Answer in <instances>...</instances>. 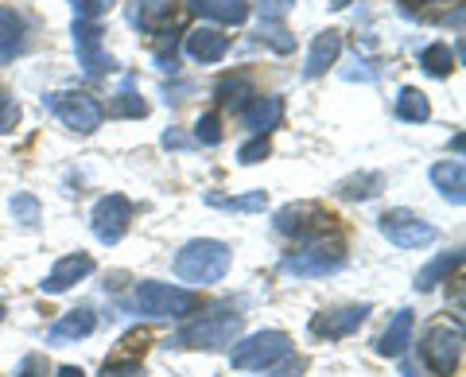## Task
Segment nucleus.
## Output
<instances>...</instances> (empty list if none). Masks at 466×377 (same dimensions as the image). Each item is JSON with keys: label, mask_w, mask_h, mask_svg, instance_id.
Masks as SVG:
<instances>
[{"label": "nucleus", "mask_w": 466, "mask_h": 377, "mask_svg": "<svg viewBox=\"0 0 466 377\" xmlns=\"http://www.w3.org/2000/svg\"><path fill=\"white\" fill-rule=\"evenodd\" d=\"M241 335V315L233 308H214L207 315H198L195 323H187L183 331H175L171 342L175 351H226Z\"/></svg>", "instance_id": "obj_1"}, {"label": "nucleus", "mask_w": 466, "mask_h": 377, "mask_svg": "<svg viewBox=\"0 0 466 377\" xmlns=\"http://www.w3.org/2000/svg\"><path fill=\"white\" fill-rule=\"evenodd\" d=\"M229 272V245L214 238L187 241L175 257V277L187 284H218Z\"/></svg>", "instance_id": "obj_2"}, {"label": "nucleus", "mask_w": 466, "mask_h": 377, "mask_svg": "<svg viewBox=\"0 0 466 377\" xmlns=\"http://www.w3.org/2000/svg\"><path fill=\"white\" fill-rule=\"evenodd\" d=\"M284 358H291V339L284 331H257V335L233 342L229 362L233 370H253V373H272Z\"/></svg>", "instance_id": "obj_3"}, {"label": "nucleus", "mask_w": 466, "mask_h": 377, "mask_svg": "<svg viewBox=\"0 0 466 377\" xmlns=\"http://www.w3.org/2000/svg\"><path fill=\"white\" fill-rule=\"evenodd\" d=\"M133 308L148 319H183L198 308V296L164 280H140L133 292Z\"/></svg>", "instance_id": "obj_4"}, {"label": "nucleus", "mask_w": 466, "mask_h": 377, "mask_svg": "<svg viewBox=\"0 0 466 377\" xmlns=\"http://www.w3.org/2000/svg\"><path fill=\"white\" fill-rule=\"evenodd\" d=\"M342 269H346V250H342V241H323V238L311 241L308 250L284 257V265H280V272H288V277H296V280L334 277V272H342Z\"/></svg>", "instance_id": "obj_5"}, {"label": "nucleus", "mask_w": 466, "mask_h": 377, "mask_svg": "<svg viewBox=\"0 0 466 377\" xmlns=\"http://www.w3.org/2000/svg\"><path fill=\"white\" fill-rule=\"evenodd\" d=\"M43 106H47L66 128H75V133H94V128H101V121H106V106H101L94 94H82V90L47 94Z\"/></svg>", "instance_id": "obj_6"}, {"label": "nucleus", "mask_w": 466, "mask_h": 377, "mask_svg": "<svg viewBox=\"0 0 466 377\" xmlns=\"http://www.w3.org/2000/svg\"><path fill=\"white\" fill-rule=\"evenodd\" d=\"M420 354H424L428 370L435 377H451L462 358V331L459 327H428L424 339H420Z\"/></svg>", "instance_id": "obj_7"}, {"label": "nucleus", "mask_w": 466, "mask_h": 377, "mask_svg": "<svg viewBox=\"0 0 466 377\" xmlns=\"http://www.w3.org/2000/svg\"><path fill=\"white\" fill-rule=\"evenodd\" d=\"M75 51H78V66H82L86 78H106L109 70H116V59L101 47V24L97 20L75 16Z\"/></svg>", "instance_id": "obj_8"}, {"label": "nucleus", "mask_w": 466, "mask_h": 377, "mask_svg": "<svg viewBox=\"0 0 466 377\" xmlns=\"http://www.w3.org/2000/svg\"><path fill=\"white\" fill-rule=\"evenodd\" d=\"M128 222H133V202L125 195H106L94 202V214H90V229L101 245H116L128 234Z\"/></svg>", "instance_id": "obj_9"}, {"label": "nucleus", "mask_w": 466, "mask_h": 377, "mask_svg": "<svg viewBox=\"0 0 466 377\" xmlns=\"http://www.w3.org/2000/svg\"><path fill=\"white\" fill-rule=\"evenodd\" d=\"M276 234L284 238H299V241H311L327 229V210L315 207V202H288L284 210H276Z\"/></svg>", "instance_id": "obj_10"}, {"label": "nucleus", "mask_w": 466, "mask_h": 377, "mask_svg": "<svg viewBox=\"0 0 466 377\" xmlns=\"http://www.w3.org/2000/svg\"><path fill=\"white\" fill-rule=\"evenodd\" d=\"M381 234L397 245V250H420V245H431L435 238H440V234H435V226L424 222L412 210H389V214H381Z\"/></svg>", "instance_id": "obj_11"}, {"label": "nucleus", "mask_w": 466, "mask_h": 377, "mask_svg": "<svg viewBox=\"0 0 466 377\" xmlns=\"http://www.w3.org/2000/svg\"><path fill=\"white\" fill-rule=\"evenodd\" d=\"M370 319V303H350V308H334V311H323L315 315L308 331L315 339H327V342H339L346 335H354V331Z\"/></svg>", "instance_id": "obj_12"}, {"label": "nucleus", "mask_w": 466, "mask_h": 377, "mask_svg": "<svg viewBox=\"0 0 466 377\" xmlns=\"http://www.w3.org/2000/svg\"><path fill=\"white\" fill-rule=\"evenodd\" d=\"M94 272V257L90 253H70V257H63L58 260V265L47 272V277H43V292L47 296H63V292H70V288H75L78 280H86Z\"/></svg>", "instance_id": "obj_13"}, {"label": "nucleus", "mask_w": 466, "mask_h": 377, "mask_svg": "<svg viewBox=\"0 0 466 377\" xmlns=\"http://www.w3.org/2000/svg\"><path fill=\"white\" fill-rule=\"evenodd\" d=\"M280 121H284V97H276V94L253 97L249 106L241 109V125L257 137H268L272 128H280Z\"/></svg>", "instance_id": "obj_14"}, {"label": "nucleus", "mask_w": 466, "mask_h": 377, "mask_svg": "<svg viewBox=\"0 0 466 377\" xmlns=\"http://www.w3.org/2000/svg\"><path fill=\"white\" fill-rule=\"evenodd\" d=\"M187 55H191L195 63H218L229 55V36H222L218 27H195V32H187Z\"/></svg>", "instance_id": "obj_15"}, {"label": "nucleus", "mask_w": 466, "mask_h": 377, "mask_svg": "<svg viewBox=\"0 0 466 377\" xmlns=\"http://www.w3.org/2000/svg\"><path fill=\"white\" fill-rule=\"evenodd\" d=\"M125 16H128V24H133L137 32L164 36V27L171 20V0H133Z\"/></svg>", "instance_id": "obj_16"}, {"label": "nucleus", "mask_w": 466, "mask_h": 377, "mask_svg": "<svg viewBox=\"0 0 466 377\" xmlns=\"http://www.w3.org/2000/svg\"><path fill=\"white\" fill-rule=\"evenodd\" d=\"M94 327H97V315L94 308H75V311H66L58 323L47 327V339L51 342H75V339H90L94 335Z\"/></svg>", "instance_id": "obj_17"}, {"label": "nucleus", "mask_w": 466, "mask_h": 377, "mask_svg": "<svg viewBox=\"0 0 466 377\" xmlns=\"http://www.w3.org/2000/svg\"><path fill=\"white\" fill-rule=\"evenodd\" d=\"M412 331H416V315L412 311H397L392 315V323L385 327V335L377 339V351H381L385 358H400L408 346H412Z\"/></svg>", "instance_id": "obj_18"}, {"label": "nucleus", "mask_w": 466, "mask_h": 377, "mask_svg": "<svg viewBox=\"0 0 466 377\" xmlns=\"http://www.w3.org/2000/svg\"><path fill=\"white\" fill-rule=\"evenodd\" d=\"M187 8L214 24H245V16H249L245 0H187Z\"/></svg>", "instance_id": "obj_19"}, {"label": "nucleus", "mask_w": 466, "mask_h": 377, "mask_svg": "<svg viewBox=\"0 0 466 377\" xmlns=\"http://www.w3.org/2000/svg\"><path fill=\"white\" fill-rule=\"evenodd\" d=\"M339 51H342V36H339V32H323V36H315L311 55H308V66H303V75H308V78L327 75V66L339 63Z\"/></svg>", "instance_id": "obj_20"}, {"label": "nucleus", "mask_w": 466, "mask_h": 377, "mask_svg": "<svg viewBox=\"0 0 466 377\" xmlns=\"http://www.w3.org/2000/svg\"><path fill=\"white\" fill-rule=\"evenodd\" d=\"M431 183L443 191L447 202H459L466 199V171H462V159H443V164L431 168Z\"/></svg>", "instance_id": "obj_21"}, {"label": "nucleus", "mask_w": 466, "mask_h": 377, "mask_svg": "<svg viewBox=\"0 0 466 377\" xmlns=\"http://www.w3.org/2000/svg\"><path fill=\"white\" fill-rule=\"evenodd\" d=\"M459 265H462V253H459V250L440 253L435 260H428V265L416 272V292H431L435 284L451 280V272H459Z\"/></svg>", "instance_id": "obj_22"}, {"label": "nucleus", "mask_w": 466, "mask_h": 377, "mask_svg": "<svg viewBox=\"0 0 466 377\" xmlns=\"http://www.w3.org/2000/svg\"><path fill=\"white\" fill-rule=\"evenodd\" d=\"M214 94H218V101H222V106H229V109H245L249 106V101L257 97L253 94V82H249V75H226L222 82L214 86Z\"/></svg>", "instance_id": "obj_23"}, {"label": "nucleus", "mask_w": 466, "mask_h": 377, "mask_svg": "<svg viewBox=\"0 0 466 377\" xmlns=\"http://www.w3.org/2000/svg\"><path fill=\"white\" fill-rule=\"evenodd\" d=\"M24 51V20L12 8H0V59H16Z\"/></svg>", "instance_id": "obj_24"}, {"label": "nucleus", "mask_w": 466, "mask_h": 377, "mask_svg": "<svg viewBox=\"0 0 466 377\" xmlns=\"http://www.w3.org/2000/svg\"><path fill=\"white\" fill-rule=\"evenodd\" d=\"M207 207L214 210H241V214H257L268 207L265 191H249V195H207Z\"/></svg>", "instance_id": "obj_25"}, {"label": "nucleus", "mask_w": 466, "mask_h": 377, "mask_svg": "<svg viewBox=\"0 0 466 377\" xmlns=\"http://www.w3.org/2000/svg\"><path fill=\"white\" fill-rule=\"evenodd\" d=\"M397 117H400V121H412V125L428 121V117H431L428 94H420L416 86H404V90L397 94Z\"/></svg>", "instance_id": "obj_26"}, {"label": "nucleus", "mask_w": 466, "mask_h": 377, "mask_svg": "<svg viewBox=\"0 0 466 377\" xmlns=\"http://www.w3.org/2000/svg\"><path fill=\"white\" fill-rule=\"evenodd\" d=\"M385 187V176L381 171H361V176H354V179H346V183H339V195L342 199H350V202H361V199H373L377 191Z\"/></svg>", "instance_id": "obj_27"}, {"label": "nucleus", "mask_w": 466, "mask_h": 377, "mask_svg": "<svg viewBox=\"0 0 466 377\" xmlns=\"http://www.w3.org/2000/svg\"><path fill=\"white\" fill-rule=\"evenodd\" d=\"M420 66H424L431 78H447L451 70H455V59H451V47H447V43H431V47L420 51Z\"/></svg>", "instance_id": "obj_28"}, {"label": "nucleus", "mask_w": 466, "mask_h": 377, "mask_svg": "<svg viewBox=\"0 0 466 377\" xmlns=\"http://www.w3.org/2000/svg\"><path fill=\"white\" fill-rule=\"evenodd\" d=\"M195 140L214 148V144H222V121H218V113H202L195 121Z\"/></svg>", "instance_id": "obj_29"}, {"label": "nucleus", "mask_w": 466, "mask_h": 377, "mask_svg": "<svg viewBox=\"0 0 466 377\" xmlns=\"http://www.w3.org/2000/svg\"><path fill=\"white\" fill-rule=\"evenodd\" d=\"M16 125H20V101L12 97L8 90H0V137L16 133Z\"/></svg>", "instance_id": "obj_30"}, {"label": "nucleus", "mask_w": 466, "mask_h": 377, "mask_svg": "<svg viewBox=\"0 0 466 377\" xmlns=\"http://www.w3.org/2000/svg\"><path fill=\"white\" fill-rule=\"evenodd\" d=\"M109 113H113V117H137V121H140V117H148V106H144L137 94H128V90H125V94L109 106Z\"/></svg>", "instance_id": "obj_31"}, {"label": "nucleus", "mask_w": 466, "mask_h": 377, "mask_svg": "<svg viewBox=\"0 0 466 377\" xmlns=\"http://www.w3.org/2000/svg\"><path fill=\"white\" fill-rule=\"evenodd\" d=\"M12 214H16V222H24V226H35L39 222V199L35 195H12Z\"/></svg>", "instance_id": "obj_32"}, {"label": "nucleus", "mask_w": 466, "mask_h": 377, "mask_svg": "<svg viewBox=\"0 0 466 377\" xmlns=\"http://www.w3.org/2000/svg\"><path fill=\"white\" fill-rule=\"evenodd\" d=\"M268 152H272L268 137H253L249 144H241V152H238V164L253 168V164H260V159H268Z\"/></svg>", "instance_id": "obj_33"}, {"label": "nucleus", "mask_w": 466, "mask_h": 377, "mask_svg": "<svg viewBox=\"0 0 466 377\" xmlns=\"http://www.w3.org/2000/svg\"><path fill=\"white\" fill-rule=\"evenodd\" d=\"M291 8H296V0H257L260 24H280Z\"/></svg>", "instance_id": "obj_34"}, {"label": "nucleus", "mask_w": 466, "mask_h": 377, "mask_svg": "<svg viewBox=\"0 0 466 377\" xmlns=\"http://www.w3.org/2000/svg\"><path fill=\"white\" fill-rule=\"evenodd\" d=\"M260 39H265V43H272V47L276 51H280V55H288L291 47H296V39H291L288 32H284V27L280 24H260V32H257Z\"/></svg>", "instance_id": "obj_35"}, {"label": "nucleus", "mask_w": 466, "mask_h": 377, "mask_svg": "<svg viewBox=\"0 0 466 377\" xmlns=\"http://www.w3.org/2000/svg\"><path fill=\"white\" fill-rule=\"evenodd\" d=\"M101 377H144V366L140 362H106V366H101Z\"/></svg>", "instance_id": "obj_36"}, {"label": "nucleus", "mask_w": 466, "mask_h": 377, "mask_svg": "<svg viewBox=\"0 0 466 377\" xmlns=\"http://www.w3.org/2000/svg\"><path fill=\"white\" fill-rule=\"evenodd\" d=\"M116 5V0H78V20H97L101 16V12H109Z\"/></svg>", "instance_id": "obj_37"}, {"label": "nucleus", "mask_w": 466, "mask_h": 377, "mask_svg": "<svg viewBox=\"0 0 466 377\" xmlns=\"http://www.w3.org/2000/svg\"><path fill=\"white\" fill-rule=\"evenodd\" d=\"M43 373H47V366H43L39 354H27V358L20 362V370H16V377H43Z\"/></svg>", "instance_id": "obj_38"}, {"label": "nucleus", "mask_w": 466, "mask_h": 377, "mask_svg": "<svg viewBox=\"0 0 466 377\" xmlns=\"http://www.w3.org/2000/svg\"><path fill=\"white\" fill-rule=\"evenodd\" d=\"M164 148H183V137L179 133H164Z\"/></svg>", "instance_id": "obj_39"}, {"label": "nucleus", "mask_w": 466, "mask_h": 377, "mask_svg": "<svg viewBox=\"0 0 466 377\" xmlns=\"http://www.w3.org/2000/svg\"><path fill=\"white\" fill-rule=\"evenodd\" d=\"M55 377H86V373H82L78 366H58V373H55Z\"/></svg>", "instance_id": "obj_40"}, {"label": "nucleus", "mask_w": 466, "mask_h": 377, "mask_svg": "<svg viewBox=\"0 0 466 377\" xmlns=\"http://www.w3.org/2000/svg\"><path fill=\"white\" fill-rule=\"evenodd\" d=\"M350 5V0H330V8H346Z\"/></svg>", "instance_id": "obj_41"}, {"label": "nucleus", "mask_w": 466, "mask_h": 377, "mask_svg": "<svg viewBox=\"0 0 466 377\" xmlns=\"http://www.w3.org/2000/svg\"><path fill=\"white\" fill-rule=\"evenodd\" d=\"M0 319H5V303H0Z\"/></svg>", "instance_id": "obj_42"}]
</instances>
